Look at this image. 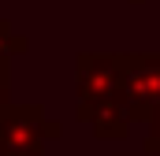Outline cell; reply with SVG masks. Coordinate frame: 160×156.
<instances>
[{"label": "cell", "mask_w": 160, "mask_h": 156, "mask_svg": "<svg viewBox=\"0 0 160 156\" xmlns=\"http://www.w3.org/2000/svg\"><path fill=\"white\" fill-rule=\"evenodd\" d=\"M119 60V104L130 123H145L160 104V52H130Z\"/></svg>", "instance_id": "2"}, {"label": "cell", "mask_w": 160, "mask_h": 156, "mask_svg": "<svg viewBox=\"0 0 160 156\" xmlns=\"http://www.w3.org/2000/svg\"><path fill=\"white\" fill-rule=\"evenodd\" d=\"M30 48V41L22 37V34H15L4 19H0V60H11V56H22Z\"/></svg>", "instance_id": "5"}, {"label": "cell", "mask_w": 160, "mask_h": 156, "mask_svg": "<svg viewBox=\"0 0 160 156\" xmlns=\"http://www.w3.org/2000/svg\"><path fill=\"white\" fill-rule=\"evenodd\" d=\"M138 156H145V153H138Z\"/></svg>", "instance_id": "8"}, {"label": "cell", "mask_w": 160, "mask_h": 156, "mask_svg": "<svg viewBox=\"0 0 160 156\" xmlns=\"http://www.w3.org/2000/svg\"><path fill=\"white\" fill-rule=\"evenodd\" d=\"M119 52H78L75 60V93L78 112L101 108L119 97Z\"/></svg>", "instance_id": "3"}, {"label": "cell", "mask_w": 160, "mask_h": 156, "mask_svg": "<svg viewBox=\"0 0 160 156\" xmlns=\"http://www.w3.org/2000/svg\"><path fill=\"white\" fill-rule=\"evenodd\" d=\"M145 126H149V134H145V149H142V153L145 156H160V104L149 112Z\"/></svg>", "instance_id": "6"}, {"label": "cell", "mask_w": 160, "mask_h": 156, "mask_svg": "<svg viewBox=\"0 0 160 156\" xmlns=\"http://www.w3.org/2000/svg\"><path fill=\"white\" fill-rule=\"evenodd\" d=\"M78 123H86L97 138H104V141H112V138H123L127 130H130V119L123 112L119 97L116 100H108V104H101V108H89V112H75Z\"/></svg>", "instance_id": "4"}, {"label": "cell", "mask_w": 160, "mask_h": 156, "mask_svg": "<svg viewBox=\"0 0 160 156\" xmlns=\"http://www.w3.org/2000/svg\"><path fill=\"white\" fill-rule=\"evenodd\" d=\"M11 104V78H8V60H0V108Z\"/></svg>", "instance_id": "7"}, {"label": "cell", "mask_w": 160, "mask_h": 156, "mask_svg": "<svg viewBox=\"0 0 160 156\" xmlns=\"http://www.w3.org/2000/svg\"><path fill=\"white\" fill-rule=\"evenodd\" d=\"M63 126L45 115L41 104H4L0 108V156H45L48 141Z\"/></svg>", "instance_id": "1"}]
</instances>
